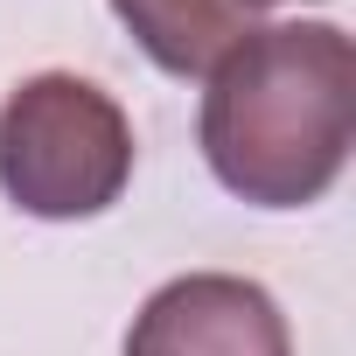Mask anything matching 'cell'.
<instances>
[{
	"label": "cell",
	"instance_id": "1",
	"mask_svg": "<svg viewBox=\"0 0 356 356\" xmlns=\"http://www.w3.org/2000/svg\"><path fill=\"white\" fill-rule=\"evenodd\" d=\"M196 140L210 175L238 203H321L356 147V42L335 22L252 29L210 70Z\"/></svg>",
	"mask_w": 356,
	"mask_h": 356
},
{
	"label": "cell",
	"instance_id": "2",
	"mask_svg": "<svg viewBox=\"0 0 356 356\" xmlns=\"http://www.w3.org/2000/svg\"><path fill=\"white\" fill-rule=\"evenodd\" d=\"M133 182V119L70 70L22 77L0 98V189L42 224L105 217Z\"/></svg>",
	"mask_w": 356,
	"mask_h": 356
},
{
	"label": "cell",
	"instance_id": "3",
	"mask_svg": "<svg viewBox=\"0 0 356 356\" xmlns=\"http://www.w3.org/2000/svg\"><path fill=\"white\" fill-rule=\"evenodd\" d=\"M126 356H293L280 300L245 273H182L147 293Z\"/></svg>",
	"mask_w": 356,
	"mask_h": 356
},
{
	"label": "cell",
	"instance_id": "4",
	"mask_svg": "<svg viewBox=\"0 0 356 356\" xmlns=\"http://www.w3.org/2000/svg\"><path fill=\"white\" fill-rule=\"evenodd\" d=\"M112 15L168 77H210L259 29L266 8L259 0H112Z\"/></svg>",
	"mask_w": 356,
	"mask_h": 356
},
{
	"label": "cell",
	"instance_id": "5",
	"mask_svg": "<svg viewBox=\"0 0 356 356\" xmlns=\"http://www.w3.org/2000/svg\"><path fill=\"white\" fill-rule=\"evenodd\" d=\"M259 8H273V0H259Z\"/></svg>",
	"mask_w": 356,
	"mask_h": 356
}]
</instances>
